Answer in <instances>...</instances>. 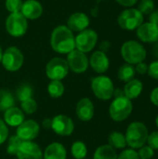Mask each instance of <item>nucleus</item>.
<instances>
[{
	"instance_id": "nucleus-1",
	"label": "nucleus",
	"mask_w": 158,
	"mask_h": 159,
	"mask_svg": "<svg viewBox=\"0 0 158 159\" xmlns=\"http://www.w3.org/2000/svg\"><path fill=\"white\" fill-rule=\"evenodd\" d=\"M50 46L57 53L68 54L75 48V41L73 32L65 25L56 27L51 33Z\"/></svg>"
},
{
	"instance_id": "nucleus-2",
	"label": "nucleus",
	"mask_w": 158,
	"mask_h": 159,
	"mask_svg": "<svg viewBox=\"0 0 158 159\" xmlns=\"http://www.w3.org/2000/svg\"><path fill=\"white\" fill-rule=\"evenodd\" d=\"M121 56L127 63L136 65L144 61L147 56L146 48L142 44L135 40L125 42L121 47Z\"/></svg>"
},
{
	"instance_id": "nucleus-3",
	"label": "nucleus",
	"mask_w": 158,
	"mask_h": 159,
	"mask_svg": "<svg viewBox=\"0 0 158 159\" xmlns=\"http://www.w3.org/2000/svg\"><path fill=\"white\" fill-rule=\"evenodd\" d=\"M148 129L142 122L131 123L126 131L127 144L132 149H139L145 144L148 138Z\"/></svg>"
},
{
	"instance_id": "nucleus-4",
	"label": "nucleus",
	"mask_w": 158,
	"mask_h": 159,
	"mask_svg": "<svg viewBox=\"0 0 158 159\" xmlns=\"http://www.w3.org/2000/svg\"><path fill=\"white\" fill-rule=\"evenodd\" d=\"M133 109L132 102L125 95L115 97L109 108V115L115 121L120 122L126 120L131 114Z\"/></svg>"
},
{
	"instance_id": "nucleus-5",
	"label": "nucleus",
	"mask_w": 158,
	"mask_h": 159,
	"mask_svg": "<svg viewBox=\"0 0 158 159\" xmlns=\"http://www.w3.org/2000/svg\"><path fill=\"white\" fill-rule=\"evenodd\" d=\"M144 17L138 8L129 7L124 9L117 18V23L123 30L134 31L143 23Z\"/></svg>"
},
{
	"instance_id": "nucleus-6",
	"label": "nucleus",
	"mask_w": 158,
	"mask_h": 159,
	"mask_svg": "<svg viewBox=\"0 0 158 159\" xmlns=\"http://www.w3.org/2000/svg\"><path fill=\"white\" fill-rule=\"evenodd\" d=\"M91 89L94 95L100 100L107 101L114 96V83L108 76L99 75L94 77L91 81Z\"/></svg>"
},
{
	"instance_id": "nucleus-7",
	"label": "nucleus",
	"mask_w": 158,
	"mask_h": 159,
	"mask_svg": "<svg viewBox=\"0 0 158 159\" xmlns=\"http://www.w3.org/2000/svg\"><path fill=\"white\" fill-rule=\"evenodd\" d=\"M28 28L27 19L20 13H10L6 20V30L7 32L14 37L22 36Z\"/></svg>"
},
{
	"instance_id": "nucleus-8",
	"label": "nucleus",
	"mask_w": 158,
	"mask_h": 159,
	"mask_svg": "<svg viewBox=\"0 0 158 159\" xmlns=\"http://www.w3.org/2000/svg\"><path fill=\"white\" fill-rule=\"evenodd\" d=\"M23 61L24 58L21 51L16 47H9L3 52L1 62L6 70L16 72L21 68Z\"/></svg>"
},
{
	"instance_id": "nucleus-9",
	"label": "nucleus",
	"mask_w": 158,
	"mask_h": 159,
	"mask_svg": "<svg viewBox=\"0 0 158 159\" xmlns=\"http://www.w3.org/2000/svg\"><path fill=\"white\" fill-rule=\"evenodd\" d=\"M68 73V63L61 58L51 59L46 66V74L50 80H61L67 76Z\"/></svg>"
},
{
	"instance_id": "nucleus-10",
	"label": "nucleus",
	"mask_w": 158,
	"mask_h": 159,
	"mask_svg": "<svg viewBox=\"0 0 158 159\" xmlns=\"http://www.w3.org/2000/svg\"><path fill=\"white\" fill-rule=\"evenodd\" d=\"M74 41L75 48L81 52L87 53L95 48L98 42V34L94 30L86 29L79 32L76 37H74Z\"/></svg>"
},
{
	"instance_id": "nucleus-11",
	"label": "nucleus",
	"mask_w": 158,
	"mask_h": 159,
	"mask_svg": "<svg viewBox=\"0 0 158 159\" xmlns=\"http://www.w3.org/2000/svg\"><path fill=\"white\" fill-rule=\"evenodd\" d=\"M69 69H71L74 73L81 74L87 71L88 68V59L86 56L84 52H81L74 48L71 52L67 54V60H66Z\"/></svg>"
},
{
	"instance_id": "nucleus-12",
	"label": "nucleus",
	"mask_w": 158,
	"mask_h": 159,
	"mask_svg": "<svg viewBox=\"0 0 158 159\" xmlns=\"http://www.w3.org/2000/svg\"><path fill=\"white\" fill-rule=\"evenodd\" d=\"M40 131L39 125L36 121L29 119L24 120L20 126L17 127L16 135L22 142H29L34 140Z\"/></svg>"
},
{
	"instance_id": "nucleus-13",
	"label": "nucleus",
	"mask_w": 158,
	"mask_h": 159,
	"mask_svg": "<svg viewBox=\"0 0 158 159\" xmlns=\"http://www.w3.org/2000/svg\"><path fill=\"white\" fill-rule=\"evenodd\" d=\"M51 129L60 136H69L74 132V121L64 115L56 116L51 122Z\"/></svg>"
},
{
	"instance_id": "nucleus-14",
	"label": "nucleus",
	"mask_w": 158,
	"mask_h": 159,
	"mask_svg": "<svg viewBox=\"0 0 158 159\" xmlns=\"http://www.w3.org/2000/svg\"><path fill=\"white\" fill-rule=\"evenodd\" d=\"M18 159H43V152L33 141L22 142L16 154Z\"/></svg>"
},
{
	"instance_id": "nucleus-15",
	"label": "nucleus",
	"mask_w": 158,
	"mask_h": 159,
	"mask_svg": "<svg viewBox=\"0 0 158 159\" xmlns=\"http://www.w3.org/2000/svg\"><path fill=\"white\" fill-rule=\"evenodd\" d=\"M136 34L143 43H155L158 40V25L150 21L143 22L136 29Z\"/></svg>"
},
{
	"instance_id": "nucleus-16",
	"label": "nucleus",
	"mask_w": 158,
	"mask_h": 159,
	"mask_svg": "<svg viewBox=\"0 0 158 159\" xmlns=\"http://www.w3.org/2000/svg\"><path fill=\"white\" fill-rule=\"evenodd\" d=\"M91 68L98 74H103L105 73L110 66L109 58L107 57L106 53L104 51H95L88 61Z\"/></svg>"
},
{
	"instance_id": "nucleus-17",
	"label": "nucleus",
	"mask_w": 158,
	"mask_h": 159,
	"mask_svg": "<svg viewBox=\"0 0 158 159\" xmlns=\"http://www.w3.org/2000/svg\"><path fill=\"white\" fill-rule=\"evenodd\" d=\"M89 25V18L83 12H75L72 14L67 20V27L72 32H82L88 29Z\"/></svg>"
},
{
	"instance_id": "nucleus-18",
	"label": "nucleus",
	"mask_w": 158,
	"mask_h": 159,
	"mask_svg": "<svg viewBox=\"0 0 158 159\" xmlns=\"http://www.w3.org/2000/svg\"><path fill=\"white\" fill-rule=\"evenodd\" d=\"M75 112L81 121H89L94 116V105L88 98H83L77 102Z\"/></svg>"
},
{
	"instance_id": "nucleus-19",
	"label": "nucleus",
	"mask_w": 158,
	"mask_h": 159,
	"mask_svg": "<svg viewBox=\"0 0 158 159\" xmlns=\"http://www.w3.org/2000/svg\"><path fill=\"white\" fill-rule=\"evenodd\" d=\"M20 13L29 20L38 19L43 13L42 5L36 0H26L23 2Z\"/></svg>"
},
{
	"instance_id": "nucleus-20",
	"label": "nucleus",
	"mask_w": 158,
	"mask_h": 159,
	"mask_svg": "<svg viewBox=\"0 0 158 159\" xmlns=\"http://www.w3.org/2000/svg\"><path fill=\"white\" fill-rule=\"evenodd\" d=\"M4 121L10 127H18L24 121V115L21 109L18 107H11L5 111Z\"/></svg>"
},
{
	"instance_id": "nucleus-21",
	"label": "nucleus",
	"mask_w": 158,
	"mask_h": 159,
	"mask_svg": "<svg viewBox=\"0 0 158 159\" xmlns=\"http://www.w3.org/2000/svg\"><path fill=\"white\" fill-rule=\"evenodd\" d=\"M65 147L60 143H52L43 153V159H66Z\"/></svg>"
},
{
	"instance_id": "nucleus-22",
	"label": "nucleus",
	"mask_w": 158,
	"mask_h": 159,
	"mask_svg": "<svg viewBox=\"0 0 158 159\" xmlns=\"http://www.w3.org/2000/svg\"><path fill=\"white\" fill-rule=\"evenodd\" d=\"M143 89V85L142 83L141 80L139 79H131L130 81L127 82V84L124 87V95L129 99V100H133L138 98Z\"/></svg>"
},
{
	"instance_id": "nucleus-23",
	"label": "nucleus",
	"mask_w": 158,
	"mask_h": 159,
	"mask_svg": "<svg viewBox=\"0 0 158 159\" xmlns=\"http://www.w3.org/2000/svg\"><path fill=\"white\" fill-rule=\"evenodd\" d=\"M117 155L111 145H102L98 147L94 153L93 159H116Z\"/></svg>"
},
{
	"instance_id": "nucleus-24",
	"label": "nucleus",
	"mask_w": 158,
	"mask_h": 159,
	"mask_svg": "<svg viewBox=\"0 0 158 159\" xmlns=\"http://www.w3.org/2000/svg\"><path fill=\"white\" fill-rule=\"evenodd\" d=\"M15 104V99L12 93L8 90H0V111L5 112L6 110L13 107Z\"/></svg>"
},
{
	"instance_id": "nucleus-25",
	"label": "nucleus",
	"mask_w": 158,
	"mask_h": 159,
	"mask_svg": "<svg viewBox=\"0 0 158 159\" xmlns=\"http://www.w3.org/2000/svg\"><path fill=\"white\" fill-rule=\"evenodd\" d=\"M108 142L109 145L115 149H123L127 146L126 137L118 131L112 132L108 137Z\"/></svg>"
},
{
	"instance_id": "nucleus-26",
	"label": "nucleus",
	"mask_w": 158,
	"mask_h": 159,
	"mask_svg": "<svg viewBox=\"0 0 158 159\" xmlns=\"http://www.w3.org/2000/svg\"><path fill=\"white\" fill-rule=\"evenodd\" d=\"M135 74H136L135 67L132 64L126 63V64H123L119 68V70H118V78L121 81L129 82V81H130L131 79L134 78Z\"/></svg>"
},
{
	"instance_id": "nucleus-27",
	"label": "nucleus",
	"mask_w": 158,
	"mask_h": 159,
	"mask_svg": "<svg viewBox=\"0 0 158 159\" xmlns=\"http://www.w3.org/2000/svg\"><path fill=\"white\" fill-rule=\"evenodd\" d=\"M47 91L50 97L60 98L64 92V86L61 82V80H51V82L48 84Z\"/></svg>"
},
{
	"instance_id": "nucleus-28",
	"label": "nucleus",
	"mask_w": 158,
	"mask_h": 159,
	"mask_svg": "<svg viewBox=\"0 0 158 159\" xmlns=\"http://www.w3.org/2000/svg\"><path fill=\"white\" fill-rule=\"evenodd\" d=\"M71 153H72V156L75 159H83L86 157L88 154V149L84 143L75 142L72 145Z\"/></svg>"
},
{
	"instance_id": "nucleus-29",
	"label": "nucleus",
	"mask_w": 158,
	"mask_h": 159,
	"mask_svg": "<svg viewBox=\"0 0 158 159\" xmlns=\"http://www.w3.org/2000/svg\"><path fill=\"white\" fill-rule=\"evenodd\" d=\"M33 96V88L28 84L21 85L17 90V98L20 102L25 101Z\"/></svg>"
},
{
	"instance_id": "nucleus-30",
	"label": "nucleus",
	"mask_w": 158,
	"mask_h": 159,
	"mask_svg": "<svg viewBox=\"0 0 158 159\" xmlns=\"http://www.w3.org/2000/svg\"><path fill=\"white\" fill-rule=\"evenodd\" d=\"M21 143H22V141L17 135H14V136L10 137L9 140H8L7 147V154L10 155V156H16V154L18 152V149H19Z\"/></svg>"
},
{
	"instance_id": "nucleus-31",
	"label": "nucleus",
	"mask_w": 158,
	"mask_h": 159,
	"mask_svg": "<svg viewBox=\"0 0 158 159\" xmlns=\"http://www.w3.org/2000/svg\"><path fill=\"white\" fill-rule=\"evenodd\" d=\"M138 10L144 16L149 15L155 10L154 0H141L138 4Z\"/></svg>"
},
{
	"instance_id": "nucleus-32",
	"label": "nucleus",
	"mask_w": 158,
	"mask_h": 159,
	"mask_svg": "<svg viewBox=\"0 0 158 159\" xmlns=\"http://www.w3.org/2000/svg\"><path fill=\"white\" fill-rule=\"evenodd\" d=\"M20 107H21L22 112H24L25 114H28V115H32L36 111L37 103L33 98H29L25 101L20 102Z\"/></svg>"
},
{
	"instance_id": "nucleus-33",
	"label": "nucleus",
	"mask_w": 158,
	"mask_h": 159,
	"mask_svg": "<svg viewBox=\"0 0 158 159\" xmlns=\"http://www.w3.org/2000/svg\"><path fill=\"white\" fill-rule=\"evenodd\" d=\"M22 4V0H6V8L10 13L20 12Z\"/></svg>"
},
{
	"instance_id": "nucleus-34",
	"label": "nucleus",
	"mask_w": 158,
	"mask_h": 159,
	"mask_svg": "<svg viewBox=\"0 0 158 159\" xmlns=\"http://www.w3.org/2000/svg\"><path fill=\"white\" fill-rule=\"evenodd\" d=\"M138 155H139V157L140 159H151L154 155H155V152H154V149L151 148L149 145L148 146H142L138 152Z\"/></svg>"
},
{
	"instance_id": "nucleus-35",
	"label": "nucleus",
	"mask_w": 158,
	"mask_h": 159,
	"mask_svg": "<svg viewBox=\"0 0 158 159\" xmlns=\"http://www.w3.org/2000/svg\"><path fill=\"white\" fill-rule=\"evenodd\" d=\"M116 159H140L139 155L133 149H127L123 151Z\"/></svg>"
},
{
	"instance_id": "nucleus-36",
	"label": "nucleus",
	"mask_w": 158,
	"mask_h": 159,
	"mask_svg": "<svg viewBox=\"0 0 158 159\" xmlns=\"http://www.w3.org/2000/svg\"><path fill=\"white\" fill-rule=\"evenodd\" d=\"M8 138V129L5 121L0 118V145L4 143Z\"/></svg>"
},
{
	"instance_id": "nucleus-37",
	"label": "nucleus",
	"mask_w": 158,
	"mask_h": 159,
	"mask_svg": "<svg viewBox=\"0 0 158 159\" xmlns=\"http://www.w3.org/2000/svg\"><path fill=\"white\" fill-rule=\"evenodd\" d=\"M147 74L149 75L150 77L158 80V60L151 62L150 65H148Z\"/></svg>"
},
{
	"instance_id": "nucleus-38",
	"label": "nucleus",
	"mask_w": 158,
	"mask_h": 159,
	"mask_svg": "<svg viewBox=\"0 0 158 159\" xmlns=\"http://www.w3.org/2000/svg\"><path fill=\"white\" fill-rule=\"evenodd\" d=\"M147 143L151 148L154 150H158V131H154L150 135H148Z\"/></svg>"
},
{
	"instance_id": "nucleus-39",
	"label": "nucleus",
	"mask_w": 158,
	"mask_h": 159,
	"mask_svg": "<svg viewBox=\"0 0 158 159\" xmlns=\"http://www.w3.org/2000/svg\"><path fill=\"white\" fill-rule=\"evenodd\" d=\"M135 71H136V73H138L140 75H145L148 72V64L145 63L144 61L139 62L135 66Z\"/></svg>"
},
{
	"instance_id": "nucleus-40",
	"label": "nucleus",
	"mask_w": 158,
	"mask_h": 159,
	"mask_svg": "<svg viewBox=\"0 0 158 159\" xmlns=\"http://www.w3.org/2000/svg\"><path fill=\"white\" fill-rule=\"evenodd\" d=\"M150 100L153 104H155L156 106H158V87L152 90L151 95H150Z\"/></svg>"
},
{
	"instance_id": "nucleus-41",
	"label": "nucleus",
	"mask_w": 158,
	"mask_h": 159,
	"mask_svg": "<svg viewBox=\"0 0 158 159\" xmlns=\"http://www.w3.org/2000/svg\"><path fill=\"white\" fill-rule=\"evenodd\" d=\"M118 4H120L123 7H133L135 4H137L138 0H115Z\"/></svg>"
},
{
	"instance_id": "nucleus-42",
	"label": "nucleus",
	"mask_w": 158,
	"mask_h": 159,
	"mask_svg": "<svg viewBox=\"0 0 158 159\" xmlns=\"http://www.w3.org/2000/svg\"><path fill=\"white\" fill-rule=\"evenodd\" d=\"M149 21L158 25V9L154 10L152 13L149 14Z\"/></svg>"
},
{
	"instance_id": "nucleus-43",
	"label": "nucleus",
	"mask_w": 158,
	"mask_h": 159,
	"mask_svg": "<svg viewBox=\"0 0 158 159\" xmlns=\"http://www.w3.org/2000/svg\"><path fill=\"white\" fill-rule=\"evenodd\" d=\"M153 44V55L158 60V40Z\"/></svg>"
},
{
	"instance_id": "nucleus-44",
	"label": "nucleus",
	"mask_w": 158,
	"mask_h": 159,
	"mask_svg": "<svg viewBox=\"0 0 158 159\" xmlns=\"http://www.w3.org/2000/svg\"><path fill=\"white\" fill-rule=\"evenodd\" d=\"M51 122H52V120H50V119L44 120L43 121V127L46 129H51Z\"/></svg>"
},
{
	"instance_id": "nucleus-45",
	"label": "nucleus",
	"mask_w": 158,
	"mask_h": 159,
	"mask_svg": "<svg viewBox=\"0 0 158 159\" xmlns=\"http://www.w3.org/2000/svg\"><path fill=\"white\" fill-rule=\"evenodd\" d=\"M2 56H3V50H2V48H1V46H0V62H1V61H2Z\"/></svg>"
},
{
	"instance_id": "nucleus-46",
	"label": "nucleus",
	"mask_w": 158,
	"mask_h": 159,
	"mask_svg": "<svg viewBox=\"0 0 158 159\" xmlns=\"http://www.w3.org/2000/svg\"><path fill=\"white\" fill-rule=\"evenodd\" d=\"M156 126H157L158 128V115L157 116H156Z\"/></svg>"
},
{
	"instance_id": "nucleus-47",
	"label": "nucleus",
	"mask_w": 158,
	"mask_h": 159,
	"mask_svg": "<svg viewBox=\"0 0 158 159\" xmlns=\"http://www.w3.org/2000/svg\"><path fill=\"white\" fill-rule=\"evenodd\" d=\"M83 159H86V158H83Z\"/></svg>"
}]
</instances>
